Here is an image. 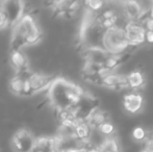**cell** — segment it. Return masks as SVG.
I'll return each instance as SVG.
<instances>
[{"label": "cell", "instance_id": "1", "mask_svg": "<svg viewBox=\"0 0 153 152\" xmlns=\"http://www.w3.org/2000/svg\"><path fill=\"white\" fill-rule=\"evenodd\" d=\"M85 94V92L76 83L57 77L48 89V99L56 112L72 110L80 102Z\"/></svg>", "mask_w": 153, "mask_h": 152}, {"label": "cell", "instance_id": "2", "mask_svg": "<svg viewBox=\"0 0 153 152\" xmlns=\"http://www.w3.org/2000/svg\"><path fill=\"white\" fill-rule=\"evenodd\" d=\"M43 33L36 17L27 12L13 27L10 37V51H22L23 48L33 46L42 41Z\"/></svg>", "mask_w": 153, "mask_h": 152}, {"label": "cell", "instance_id": "3", "mask_svg": "<svg viewBox=\"0 0 153 152\" xmlns=\"http://www.w3.org/2000/svg\"><path fill=\"white\" fill-rule=\"evenodd\" d=\"M99 47L111 55L127 54L130 46L126 38L124 26H114L102 33Z\"/></svg>", "mask_w": 153, "mask_h": 152}, {"label": "cell", "instance_id": "4", "mask_svg": "<svg viewBox=\"0 0 153 152\" xmlns=\"http://www.w3.org/2000/svg\"><path fill=\"white\" fill-rule=\"evenodd\" d=\"M54 77L47 75V74L38 73V72H30L26 80V91L25 97L36 95V94L48 90L52 85Z\"/></svg>", "mask_w": 153, "mask_h": 152}, {"label": "cell", "instance_id": "5", "mask_svg": "<svg viewBox=\"0 0 153 152\" xmlns=\"http://www.w3.org/2000/svg\"><path fill=\"white\" fill-rule=\"evenodd\" d=\"M36 139L26 128L17 130L12 139L13 149L16 152H32Z\"/></svg>", "mask_w": 153, "mask_h": 152}, {"label": "cell", "instance_id": "6", "mask_svg": "<svg viewBox=\"0 0 153 152\" xmlns=\"http://www.w3.org/2000/svg\"><path fill=\"white\" fill-rule=\"evenodd\" d=\"M124 28L127 41L131 49L137 48L146 43L147 31L141 22H128L124 26Z\"/></svg>", "mask_w": 153, "mask_h": 152}, {"label": "cell", "instance_id": "7", "mask_svg": "<svg viewBox=\"0 0 153 152\" xmlns=\"http://www.w3.org/2000/svg\"><path fill=\"white\" fill-rule=\"evenodd\" d=\"M118 4L127 22H141L147 13V10L137 1H124Z\"/></svg>", "mask_w": 153, "mask_h": 152}, {"label": "cell", "instance_id": "8", "mask_svg": "<svg viewBox=\"0 0 153 152\" xmlns=\"http://www.w3.org/2000/svg\"><path fill=\"white\" fill-rule=\"evenodd\" d=\"M45 4L52 10L54 16L68 19L72 18L83 3L78 1H52Z\"/></svg>", "mask_w": 153, "mask_h": 152}, {"label": "cell", "instance_id": "9", "mask_svg": "<svg viewBox=\"0 0 153 152\" xmlns=\"http://www.w3.org/2000/svg\"><path fill=\"white\" fill-rule=\"evenodd\" d=\"M97 108H99L97 100L88 93H85L76 108L72 110V113L75 120H77L78 122L87 121L88 118L91 116V114Z\"/></svg>", "mask_w": 153, "mask_h": 152}, {"label": "cell", "instance_id": "10", "mask_svg": "<svg viewBox=\"0 0 153 152\" xmlns=\"http://www.w3.org/2000/svg\"><path fill=\"white\" fill-rule=\"evenodd\" d=\"M0 6L7 15V18L10 20V26L12 27H14L18 23V21L26 14L25 3L22 1H14V0L2 1L0 2Z\"/></svg>", "mask_w": 153, "mask_h": 152}, {"label": "cell", "instance_id": "11", "mask_svg": "<svg viewBox=\"0 0 153 152\" xmlns=\"http://www.w3.org/2000/svg\"><path fill=\"white\" fill-rule=\"evenodd\" d=\"M109 53L99 47H92V48L85 49V64L96 66L99 68H104L106 61L109 57Z\"/></svg>", "mask_w": 153, "mask_h": 152}, {"label": "cell", "instance_id": "12", "mask_svg": "<svg viewBox=\"0 0 153 152\" xmlns=\"http://www.w3.org/2000/svg\"><path fill=\"white\" fill-rule=\"evenodd\" d=\"M123 106L128 114L135 115L142 110L144 106V97L140 92L131 91L123 97Z\"/></svg>", "mask_w": 153, "mask_h": 152}, {"label": "cell", "instance_id": "13", "mask_svg": "<svg viewBox=\"0 0 153 152\" xmlns=\"http://www.w3.org/2000/svg\"><path fill=\"white\" fill-rule=\"evenodd\" d=\"M100 85L107 87L109 90H114V91H120V90H124L128 87L126 75L117 73L116 71L107 73L102 78Z\"/></svg>", "mask_w": 153, "mask_h": 152}, {"label": "cell", "instance_id": "14", "mask_svg": "<svg viewBox=\"0 0 153 152\" xmlns=\"http://www.w3.org/2000/svg\"><path fill=\"white\" fill-rule=\"evenodd\" d=\"M10 65L15 70V74H24L29 71V62L22 51H10Z\"/></svg>", "mask_w": 153, "mask_h": 152}, {"label": "cell", "instance_id": "15", "mask_svg": "<svg viewBox=\"0 0 153 152\" xmlns=\"http://www.w3.org/2000/svg\"><path fill=\"white\" fill-rule=\"evenodd\" d=\"M32 152H59L56 136H40V138H36Z\"/></svg>", "mask_w": 153, "mask_h": 152}, {"label": "cell", "instance_id": "16", "mask_svg": "<svg viewBox=\"0 0 153 152\" xmlns=\"http://www.w3.org/2000/svg\"><path fill=\"white\" fill-rule=\"evenodd\" d=\"M29 73L24 74H15L13 78L10 80V90L13 94L21 97H25V91H26V80Z\"/></svg>", "mask_w": 153, "mask_h": 152}, {"label": "cell", "instance_id": "17", "mask_svg": "<svg viewBox=\"0 0 153 152\" xmlns=\"http://www.w3.org/2000/svg\"><path fill=\"white\" fill-rule=\"evenodd\" d=\"M108 121H111V120H109V117H108V115H107V113L100 108H97L87 120L89 125L91 126L94 130H98L103 124Z\"/></svg>", "mask_w": 153, "mask_h": 152}, {"label": "cell", "instance_id": "18", "mask_svg": "<svg viewBox=\"0 0 153 152\" xmlns=\"http://www.w3.org/2000/svg\"><path fill=\"white\" fill-rule=\"evenodd\" d=\"M126 77L128 87L132 91L139 92L145 85V76H144L143 72L140 70H133V71L129 72Z\"/></svg>", "mask_w": 153, "mask_h": 152}, {"label": "cell", "instance_id": "19", "mask_svg": "<svg viewBox=\"0 0 153 152\" xmlns=\"http://www.w3.org/2000/svg\"><path fill=\"white\" fill-rule=\"evenodd\" d=\"M93 133H94V129L89 125L87 121H79L77 123L75 134L80 141L85 143H91Z\"/></svg>", "mask_w": 153, "mask_h": 152}, {"label": "cell", "instance_id": "20", "mask_svg": "<svg viewBox=\"0 0 153 152\" xmlns=\"http://www.w3.org/2000/svg\"><path fill=\"white\" fill-rule=\"evenodd\" d=\"M100 152H122L118 140L116 136H109V138L103 139L100 144L97 146Z\"/></svg>", "mask_w": 153, "mask_h": 152}, {"label": "cell", "instance_id": "21", "mask_svg": "<svg viewBox=\"0 0 153 152\" xmlns=\"http://www.w3.org/2000/svg\"><path fill=\"white\" fill-rule=\"evenodd\" d=\"M83 5L85 6L87 10L93 13V14H99L102 12L106 6V3L103 1H98V0H92V1L83 2Z\"/></svg>", "mask_w": 153, "mask_h": 152}, {"label": "cell", "instance_id": "22", "mask_svg": "<svg viewBox=\"0 0 153 152\" xmlns=\"http://www.w3.org/2000/svg\"><path fill=\"white\" fill-rule=\"evenodd\" d=\"M97 131L101 136H103V139L105 138H109V136H115V132H116V127L111 121L104 123L98 130H95Z\"/></svg>", "mask_w": 153, "mask_h": 152}, {"label": "cell", "instance_id": "23", "mask_svg": "<svg viewBox=\"0 0 153 152\" xmlns=\"http://www.w3.org/2000/svg\"><path fill=\"white\" fill-rule=\"evenodd\" d=\"M148 133L147 131H146L145 129H144L143 127H141V126H137V127L133 128L132 130V138L134 141H137V142H146V140L148 139Z\"/></svg>", "mask_w": 153, "mask_h": 152}, {"label": "cell", "instance_id": "24", "mask_svg": "<svg viewBox=\"0 0 153 152\" xmlns=\"http://www.w3.org/2000/svg\"><path fill=\"white\" fill-rule=\"evenodd\" d=\"M10 26V20L7 18V15L3 10V8L0 6V30Z\"/></svg>", "mask_w": 153, "mask_h": 152}, {"label": "cell", "instance_id": "25", "mask_svg": "<svg viewBox=\"0 0 153 152\" xmlns=\"http://www.w3.org/2000/svg\"><path fill=\"white\" fill-rule=\"evenodd\" d=\"M141 23L144 25L146 31H150V33H153V19H151L150 17H148L147 14L145 15V17L143 18V20L141 21Z\"/></svg>", "mask_w": 153, "mask_h": 152}, {"label": "cell", "instance_id": "26", "mask_svg": "<svg viewBox=\"0 0 153 152\" xmlns=\"http://www.w3.org/2000/svg\"><path fill=\"white\" fill-rule=\"evenodd\" d=\"M144 148L153 151V136H148V139L146 140V142H145V146H144Z\"/></svg>", "mask_w": 153, "mask_h": 152}, {"label": "cell", "instance_id": "27", "mask_svg": "<svg viewBox=\"0 0 153 152\" xmlns=\"http://www.w3.org/2000/svg\"><path fill=\"white\" fill-rule=\"evenodd\" d=\"M146 42L150 43V44H153V33L147 31V35H146Z\"/></svg>", "mask_w": 153, "mask_h": 152}, {"label": "cell", "instance_id": "28", "mask_svg": "<svg viewBox=\"0 0 153 152\" xmlns=\"http://www.w3.org/2000/svg\"><path fill=\"white\" fill-rule=\"evenodd\" d=\"M146 14H147L148 17H150L151 19H153V3L151 4V6H150V7H148V10H147V13H146Z\"/></svg>", "mask_w": 153, "mask_h": 152}, {"label": "cell", "instance_id": "29", "mask_svg": "<svg viewBox=\"0 0 153 152\" xmlns=\"http://www.w3.org/2000/svg\"><path fill=\"white\" fill-rule=\"evenodd\" d=\"M85 152H100L98 150V148L97 147H95V146H92V147H90L89 149H88Z\"/></svg>", "mask_w": 153, "mask_h": 152}, {"label": "cell", "instance_id": "30", "mask_svg": "<svg viewBox=\"0 0 153 152\" xmlns=\"http://www.w3.org/2000/svg\"><path fill=\"white\" fill-rule=\"evenodd\" d=\"M141 152H153V151H151V150H148V149L144 148V149H143V150H142Z\"/></svg>", "mask_w": 153, "mask_h": 152}, {"label": "cell", "instance_id": "31", "mask_svg": "<svg viewBox=\"0 0 153 152\" xmlns=\"http://www.w3.org/2000/svg\"><path fill=\"white\" fill-rule=\"evenodd\" d=\"M62 152H74V151H62Z\"/></svg>", "mask_w": 153, "mask_h": 152}]
</instances>
